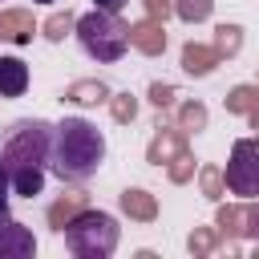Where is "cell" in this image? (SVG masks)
Wrapping results in <instances>:
<instances>
[{
	"label": "cell",
	"instance_id": "6da1fadb",
	"mask_svg": "<svg viewBox=\"0 0 259 259\" xmlns=\"http://www.w3.org/2000/svg\"><path fill=\"white\" fill-rule=\"evenodd\" d=\"M49 146H53V125L40 117H24L8 130L4 146H0V166L8 170L12 194L20 198H36L45 190V174H49Z\"/></svg>",
	"mask_w": 259,
	"mask_h": 259
},
{
	"label": "cell",
	"instance_id": "7a4b0ae2",
	"mask_svg": "<svg viewBox=\"0 0 259 259\" xmlns=\"http://www.w3.org/2000/svg\"><path fill=\"white\" fill-rule=\"evenodd\" d=\"M101 162H105V134L89 117H65L53 125L49 170L61 182H85L101 170Z\"/></svg>",
	"mask_w": 259,
	"mask_h": 259
},
{
	"label": "cell",
	"instance_id": "3957f363",
	"mask_svg": "<svg viewBox=\"0 0 259 259\" xmlns=\"http://www.w3.org/2000/svg\"><path fill=\"white\" fill-rule=\"evenodd\" d=\"M121 227L109 210H77L65 223V247L77 259H109L117 251Z\"/></svg>",
	"mask_w": 259,
	"mask_h": 259
},
{
	"label": "cell",
	"instance_id": "277c9868",
	"mask_svg": "<svg viewBox=\"0 0 259 259\" xmlns=\"http://www.w3.org/2000/svg\"><path fill=\"white\" fill-rule=\"evenodd\" d=\"M73 28H77V40H81L85 57H93V61H101V65L121 61V57H125V49H130V28H125L113 12L93 8V12L77 16V24H73Z\"/></svg>",
	"mask_w": 259,
	"mask_h": 259
},
{
	"label": "cell",
	"instance_id": "5b68a950",
	"mask_svg": "<svg viewBox=\"0 0 259 259\" xmlns=\"http://www.w3.org/2000/svg\"><path fill=\"white\" fill-rule=\"evenodd\" d=\"M227 190L239 198H259V138H239L227 158Z\"/></svg>",
	"mask_w": 259,
	"mask_h": 259
},
{
	"label": "cell",
	"instance_id": "8992f818",
	"mask_svg": "<svg viewBox=\"0 0 259 259\" xmlns=\"http://www.w3.org/2000/svg\"><path fill=\"white\" fill-rule=\"evenodd\" d=\"M32 255H36L32 231L4 210V214H0V259H32Z\"/></svg>",
	"mask_w": 259,
	"mask_h": 259
},
{
	"label": "cell",
	"instance_id": "52a82bcc",
	"mask_svg": "<svg viewBox=\"0 0 259 259\" xmlns=\"http://www.w3.org/2000/svg\"><path fill=\"white\" fill-rule=\"evenodd\" d=\"M32 32H36L32 12H24V8H8V12H0V40L28 45V40H32Z\"/></svg>",
	"mask_w": 259,
	"mask_h": 259
},
{
	"label": "cell",
	"instance_id": "ba28073f",
	"mask_svg": "<svg viewBox=\"0 0 259 259\" xmlns=\"http://www.w3.org/2000/svg\"><path fill=\"white\" fill-rule=\"evenodd\" d=\"M28 89V65L20 57H0V97H24Z\"/></svg>",
	"mask_w": 259,
	"mask_h": 259
},
{
	"label": "cell",
	"instance_id": "9c48e42d",
	"mask_svg": "<svg viewBox=\"0 0 259 259\" xmlns=\"http://www.w3.org/2000/svg\"><path fill=\"white\" fill-rule=\"evenodd\" d=\"M130 45H138L142 53H150V57H154V53H162V49H166V32H162V24L150 16V20H142V24H134V28H130Z\"/></svg>",
	"mask_w": 259,
	"mask_h": 259
},
{
	"label": "cell",
	"instance_id": "30bf717a",
	"mask_svg": "<svg viewBox=\"0 0 259 259\" xmlns=\"http://www.w3.org/2000/svg\"><path fill=\"white\" fill-rule=\"evenodd\" d=\"M214 61H219V53L206 49V45H186V49H182V69H186L190 77H206V73L214 69Z\"/></svg>",
	"mask_w": 259,
	"mask_h": 259
},
{
	"label": "cell",
	"instance_id": "8fae6325",
	"mask_svg": "<svg viewBox=\"0 0 259 259\" xmlns=\"http://www.w3.org/2000/svg\"><path fill=\"white\" fill-rule=\"evenodd\" d=\"M65 101H77V105H101V101H109V89H105L101 81H73V85L65 89Z\"/></svg>",
	"mask_w": 259,
	"mask_h": 259
},
{
	"label": "cell",
	"instance_id": "7c38bea8",
	"mask_svg": "<svg viewBox=\"0 0 259 259\" xmlns=\"http://www.w3.org/2000/svg\"><path fill=\"white\" fill-rule=\"evenodd\" d=\"M77 210H85V194H61V198L49 206V223H53V231H65V223H69Z\"/></svg>",
	"mask_w": 259,
	"mask_h": 259
},
{
	"label": "cell",
	"instance_id": "4fadbf2b",
	"mask_svg": "<svg viewBox=\"0 0 259 259\" xmlns=\"http://www.w3.org/2000/svg\"><path fill=\"white\" fill-rule=\"evenodd\" d=\"M178 154H182V130L178 134H162V138L150 142V162L154 166H162L166 158H178Z\"/></svg>",
	"mask_w": 259,
	"mask_h": 259
},
{
	"label": "cell",
	"instance_id": "5bb4252c",
	"mask_svg": "<svg viewBox=\"0 0 259 259\" xmlns=\"http://www.w3.org/2000/svg\"><path fill=\"white\" fill-rule=\"evenodd\" d=\"M239 45H243V28L239 24H219L214 28V53L219 57H235Z\"/></svg>",
	"mask_w": 259,
	"mask_h": 259
},
{
	"label": "cell",
	"instance_id": "9a60e30c",
	"mask_svg": "<svg viewBox=\"0 0 259 259\" xmlns=\"http://www.w3.org/2000/svg\"><path fill=\"white\" fill-rule=\"evenodd\" d=\"M121 210L134 219H154V198L146 190H121Z\"/></svg>",
	"mask_w": 259,
	"mask_h": 259
},
{
	"label": "cell",
	"instance_id": "2e32d148",
	"mask_svg": "<svg viewBox=\"0 0 259 259\" xmlns=\"http://www.w3.org/2000/svg\"><path fill=\"white\" fill-rule=\"evenodd\" d=\"M259 105V85H235L231 97H227V109L231 113H251Z\"/></svg>",
	"mask_w": 259,
	"mask_h": 259
},
{
	"label": "cell",
	"instance_id": "e0dca14e",
	"mask_svg": "<svg viewBox=\"0 0 259 259\" xmlns=\"http://www.w3.org/2000/svg\"><path fill=\"white\" fill-rule=\"evenodd\" d=\"M202 125H206V105L186 101V105L178 109V130H182V134H198Z\"/></svg>",
	"mask_w": 259,
	"mask_h": 259
},
{
	"label": "cell",
	"instance_id": "ac0fdd59",
	"mask_svg": "<svg viewBox=\"0 0 259 259\" xmlns=\"http://www.w3.org/2000/svg\"><path fill=\"white\" fill-rule=\"evenodd\" d=\"M210 8H214V0H178V4H174V12H178L186 24L206 20V16H210Z\"/></svg>",
	"mask_w": 259,
	"mask_h": 259
},
{
	"label": "cell",
	"instance_id": "d6986e66",
	"mask_svg": "<svg viewBox=\"0 0 259 259\" xmlns=\"http://www.w3.org/2000/svg\"><path fill=\"white\" fill-rule=\"evenodd\" d=\"M73 24H77V20H73L69 8H65V12H53V16L45 20V36H49V40H65V32H69Z\"/></svg>",
	"mask_w": 259,
	"mask_h": 259
},
{
	"label": "cell",
	"instance_id": "ffe728a7",
	"mask_svg": "<svg viewBox=\"0 0 259 259\" xmlns=\"http://www.w3.org/2000/svg\"><path fill=\"white\" fill-rule=\"evenodd\" d=\"M109 109H113V121H134L138 117V97L134 93H117V97H109Z\"/></svg>",
	"mask_w": 259,
	"mask_h": 259
},
{
	"label": "cell",
	"instance_id": "44dd1931",
	"mask_svg": "<svg viewBox=\"0 0 259 259\" xmlns=\"http://www.w3.org/2000/svg\"><path fill=\"white\" fill-rule=\"evenodd\" d=\"M202 186H206V198H223V174L214 166L202 170Z\"/></svg>",
	"mask_w": 259,
	"mask_h": 259
},
{
	"label": "cell",
	"instance_id": "7402d4cb",
	"mask_svg": "<svg viewBox=\"0 0 259 259\" xmlns=\"http://www.w3.org/2000/svg\"><path fill=\"white\" fill-rule=\"evenodd\" d=\"M150 101H154V105H170V101H174V89H170V85H150Z\"/></svg>",
	"mask_w": 259,
	"mask_h": 259
},
{
	"label": "cell",
	"instance_id": "603a6c76",
	"mask_svg": "<svg viewBox=\"0 0 259 259\" xmlns=\"http://www.w3.org/2000/svg\"><path fill=\"white\" fill-rule=\"evenodd\" d=\"M8 198H12V182H8V170L0 166V214L8 210Z\"/></svg>",
	"mask_w": 259,
	"mask_h": 259
},
{
	"label": "cell",
	"instance_id": "cb8c5ba5",
	"mask_svg": "<svg viewBox=\"0 0 259 259\" xmlns=\"http://www.w3.org/2000/svg\"><path fill=\"white\" fill-rule=\"evenodd\" d=\"M146 12H150L154 20H166V12H170V0H146Z\"/></svg>",
	"mask_w": 259,
	"mask_h": 259
},
{
	"label": "cell",
	"instance_id": "d4e9b609",
	"mask_svg": "<svg viewBox=\"0 0 259 259\" xmlns=\"http://www.w3.org/2000/svg\"><path fill=\"white\" fill-rule=\"evenodd\" d=\"M214 247V239L206 235V231H198V235H190V251H210Z\"/></svg>",
	"mask_w": 259,
	"mask_h": 259
},
{
	"label": "cell",
	"instance_id": "484cf974",
	"mask_svg": "<svg viewBox=\"0 0 259 259\" xmlns=\"http://www.w3.org/2000/svg\"><path fill=\"white\" fill-rule=\"evenodd\" d=\"M125 4H130V0H93V8H101V12H113V16H117Z\"/></svg>",
	"mask_w": 259,
	"mask_h": 259
},
{
	"label": "cell",
	"instance_id": "4316f807",
	"mask_svg": "<svg viewBox=\"0 0 259 259\" xmlns=\"http://www.w3.org/2000/svg\"><path fill=\"white\" fill-rule=\"evenodd\" d=\"M243 231L259 239V206H247V227H243Z\"/></svg>",
	"mask_w": 259,
	"mask_h": 259
},
{
	"label": "cell",
	"instance_id": "83f0119b",
	"mask_svg": "<svg viewBox=\"0 0 259 259\" xmlns=\"http://www.w3.org/2000/svg\"><path fill=\"white\" fill-rule=\"evenodd\" d=\"M32 4H57V0H32Z\"/></svg>",
	"mask_w": 259,
	"mask_h": 259
}]
</instances>
